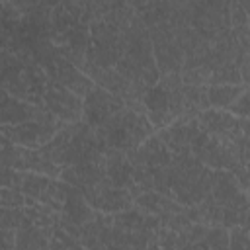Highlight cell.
Instances as JSON below:
<instances>
[{
    "label": "cell",
    "instance_id": "cell-1",
    "mask_svg": "<svg viewBox=\"0 0 250 250\" xmlns=\"http://www.w3.org/2000/svg\"><path fill=\"white\" fill-rule=\"evenodd\" d=\"M82 195L92 207H96L104 213H123L125 209H129L133 205V197H131L129 189L113 188L107 178H104L102 182H98L90 188H84Z\"/></svg>",
    "mask_w": 250,
    "mask_h": 250
},
{
    "label": "cell",
    "instance_id": "cell-2",
    "mask_svg": "<svg viewBox=\"0 0 250 250\" xmlns=\"http://www.w3.org/2000/svg\"><path fill=\"white\" fill-rule=\"evenodd\" d=\"M121 109L123 100L100 86H94L82 102V115L88 127H102L111 115H115Z\"/></svg>",
    "mask_w": 250,
    "mask_h": 250
},
{
    "label": "cell",
    "instance_id": "cell-3",
    "mask_svg": "<svg viewBox=\"0 0 250 250\" xmlns=\"http://www.w3.org/2000/svg\"><path fill=\"white\" fill-rule=\"evenodd\" d=\"M0 131L8 141L21 145L23 148H41L55 137L59 127L41 125L35 121H25L20 125H0Z\"/></svg>",
    "mask_w": 250,
    "mask_h": 250
},
{
    "label": "cell",
    "instance_id": "cell-4",
    "mask_svg": "<svg viewBox=\"0 0 250 250\" xmlns=\"http://www.w3.org/2000/svg\"><path fill=\"white\" fill-rule=\"evenodd\" d=\"M43 102L49 113L59 117L61 121L76 123L82 115V100L61 84H51L43 94Z\"/></svg>",
    "mask_w": 250,
    "mask_h": 250
},
{
    "label": "cell",
    "instance_id": "cell-5",
    "mask_svg": "<svg viewBox=\"0 0 250 250\" xmlns=\"http://www.w3.org/2000/svg\"><path fill=\"white\" fill-rule=\"evenodd\" d=\"M199 125H201V131H205L207 135L213 133L217 137H229L230 141L236 137V131L240 127V121L227 113V111H221V109H203L201 115H199Z\"/></svg>",
    "mask_w": 250,
    "mask_h": 250
},
{
    "label": "cell",
    "instance_id": "cell-6",
    "mask_svg": "<svg viewBox=\"0 0 250 250\" xmlns=\"http://www.w3.org/2000/svg\"><path fill=\"white\" fill-rule=\"evenodd\" d=\"M57 80L61 82L62 88H66L68 92H72L74 96H88L94 88V80L88 78L84 72H80L74 64H70L68 61L64 59H59L57 61V72H55Z\"/></svg>",
    "mask_w": 250,
    "mask_h": 250
},
{
    "label": "cell",
    "instance_id": "cell-7",
    "mask_svg": "<svg viewBox=\"0 0 250 250\" xmlns=\"http://www.w3.org/2000/svg\"><path fill=\"white\" fill-rule=\"evenodd\" d=\"M62 213H64V221L74 223L78 227H84V225L94 221V211L90 209L82 191H78L76 188H70V186H68L66 201L62 205Z\"/></svg>",
    "mask_w": 250,
    "mask_h": 250
},
{
    "label": "cell",
    "instance_id": "cell-8",
    "mask_svg": "<svg viewBox=\"0 0 250 250\" xmlns=\"http://www.w3.org/2000/svg\"><path fill=\"white\" fill-rule=\"evenodd\" d=\"M133 164L127 160V156L121 150H111L105 156V178L111 182L113 188H123L125 184H131Z\"/></svg>",
    "mask_w": 250,
    "mask_h": 250
},
{
    "label": "cell",
    "instance_id": "cell-9",
    "mask_svg": "<svg viewBox=\"0 0 250 250\" xmlns=\"http://www.w3.org/2000/svg\"><path fill=\"white\" fill-rule=\"evenodd\" d=\"M35 105H29L21 100H16L12 96H4L0 100V125H10V123H25L33 119Z\"/></svg>",
    "mask_w": 250,
    "mask_h": 250
},
{
    "label": "cell",
    "instance_id": "cell-10",
    "mask_svg": "<svg viewBox=\"0 0 250 250\" xmlns=\"http://www.w3.org/2000/svg\"><path fill=\"white\" fill-rule=\"evenodd\" d=\"M244 90V84H213L207 88V104L213 107H229Z\"/></svg>",
    "mask_w": 250,
    "mask_h": 250
},
{
    "label": "cell",
    "instance_id": "cell-11",
    "mask_svg": "<svg viewBox=\"0 0 250 250\" xmlns=\"http://www.w3.org/2000/svg\"><path fill=\"white\" fill-rule=\"evenodd\" d=\"M66 193H68V186L61 184V182H55V180H49L47 188L43 189V193L39 195V199L49 207V209H55V211H62V205L66 201Z\"/></svg>",
    "mask_w": 250,
    "mask_h": 250
},
{
    "label": "cell",
    "instance_id": "cell-12",
    "mask_svg": "<svg viewBox=\"0 0 250 250\" xmlns=\"http://www.w3.org/2000/svg\"><path fill=\"white\" fill-rule=\"evenodd\" d=\"M49 180L47 176H37V174H31V176H23L21 178V193L23 197H31V199H39V195L43 193V189L47 188Z\"/></svg>",
    "mask_w": 250,
    "mask_h": 250
},
{
    "label": "cell",
    "instance_id": "cell-13",
    "mask_svg": "<svg viewBox=\"0 0 250 250\" xmlns=\"http://www.w3.org/2000/svg\"><path fill=\"white\" fill-rule=\"evenodd\" d=\"M209 80L213 84H240L242 82V76H240V70H238L236 64H227V66L215 70Z\"/></svg>",
    "mask_w": 250,
    "mask_h": 250
},
{
    "label": "cell",
    "instance_id": "cell-14",
    "mask_svg": "<svg viewBox=\"0 0 250 250\" xmlns=\"http://www.w3.org/2000/svg\"><path fill=\"white\" fill-rule=\"evenodd\" d=\"M203 240L209 250H229V230L225 227H213Z\"/></svg>",
    "mask_w": 250,
    "mask_h": 250
},
{
    "label": "cell",
    "instance_id": "cell-15",
    "mask_svg": "<svg viewBox=\"0 0 250 250\" xmlns=\"http://www.w3.org/2000/svg\"><path fill=\"white\" fill-rule=\"evenodd\" d=\"M229 250H248L246 227H234L229 234Z\"/></svg>",
    "mask_w": 250,
    "mask_h": 250
},
{
    "label": "cell",
    "instance_id": "cell-16",
    "mask_svg": "<svg viewBox=\"0 0 250 250\" xmlns=\"http://www.w3.org/2000/svg\"><path fill=\"white\" fill-rule=\"evenodd\" d=\"M229 109H230V115H238V117H242V119H246V115H248V92L244 90L230 105H229Z\"/></svg>",
    "mask_w": 250,
    "mask_h": 250
},
{
    "label": "cell",
    "instance_id": "cell-17",
    "mask_svg": "<svg viewBox=\"0 0 250 250\" xmlns=\"http://www.w3.org/2000/svg\"><path fill=\"white\" fill-rule=\"evenodd\" d=\"M0 250H16V230L0 229Z\"/></svg>",
    "mask_w": 250,
    "mask_h": 250
},
{
    "label": "cell",
    "instance_id": "cell-18",
    "mask_svg": "<svg viewBox=\"0 0 250 250\" xmlns=\"http://www.w3.org/2000/svg\"><path fill=\"white\" fill-rule=\"evenodd\" d=\"M6 211H8V207H2V205H0V221H2V217L6 215Z\"/></svg>",
    "mask_w": 250,
    "mask_h": 250
},
{
    "label": "cell",
    "instance_id": "cell-19",
    "mask_svg": "<svg viewBox=\"0 0 250 250\" xmlns=\"http://www.w3.org/2000/svg\"><path fill=\"white\" fill-rule=\"evenodd\" d=\"M68 250H84V248H80V246L76 244V246H72V248H68Z\"/></svg>",
    "mask_w": 250,
    "mask_h": 250
}]
</instances>
